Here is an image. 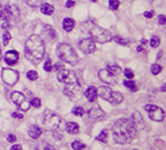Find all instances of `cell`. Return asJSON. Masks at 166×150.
Returning a JSON list of instances; mask_svg holds the SVG:
<instances>
[{
    "instance_id": "cell-4",
    "label": "cell",
    "mask_w": 166,
    "mask_h": 150,
    "mask_svg": "<svg viewBox=\"0 0 166 150\" xmlns=\"http://www.w3.org/2000/svg\"><path fill=\"white\" fill-rule=\"evenodd\" d=\"M63 121L58 114L51 110H45L43 114V125L44 128L49 131H55L57 129L63 130L65 126H62Z\"/></svg>"
},
{
    "instance_id": "cell-22",
    "label": "cell",
    "mask_w": 166,
    "mask_h": 150,
    "mask_svg": "<svg viewBox=\"0 0 166 150\" xmlns=\"http://www.w3.org/2000/svg\"><path fill=\"white\" fill-rule=\"evenodd\" d=\"M40 11H41V13L44 15H52L54 13V6L48 3L42 4L40 6Z\"/></svg>"
},
{
    "instance_id": "cell-34",
    "label": "cell",
    "mask_w": 166,
    "mask_h": 150,
    "mask_svg": "<svg viewBox=\"0 0 166 150\" xmlns=\"http://www.w3.org/2000/svg\"><path fill=\"white\" fill-rule=\"evenodd\" d=\"M162 72V67L159 65V64H153L152 66V75H158V73H160Z\"/></svg>"
},
{
    "instance_id": "cell-46",
    "label": "cell",
    "mask_w": 166,
    "mask_h": 150,
    "mask_svg": "<svg viewBox=\"0 0 166 150\" xmlns=\"http://www.w3.org/2000/svg\"><path fill=\"white\" fill-rule=\"evenodd\" d=\"M143 50H144V48H143V45H139L138 47H137V51H142Z\"/></svg>"
},
{
    "instance_id": "cell-11",
    "label": "cell",
    "mask_w": 166,
    "mask_h": 150,
    "mask_svg": "<svg viewBox=\"0 0 166 150\" xmlns=\"http://www.w3.org/2000/svg\"><path fill=\"white\" fill-rule=\"evenodd\" d=\"M18 79H19V73L16 70L11 69V68H4L2 70V80H3V82L6 84L13 86L17 83Z\"/></svg>"
},
{
    "instance_id": "cell-10",
    "label": "cell",
    "mask_w": 166,
    "mask_h": 150,
    "mask_svg": "<svg viewBox=\"0 0 166 150\" xmlns=\"http://www.w3.org/2000/svg\"><path fill=\"white\" fill-rule=\"evenodd\" d=\"M12 100H13V102L17 105V107H18L19 109L23 110V111H28L29 107H31L29 102L26 101V98L24 97V95L19 92H14L12 93Z\"/></svg>"
},
{
    "instance_id": "cell-33",
    "label": "cell",
    "mask_w": 166,
    "mask_h": 150,
    "mask_svg": "<svg viewBox=\"0 0 166 150\" xmlns=\"http://www.w3.org/2000/svg\"><path fill=\"white\" fill-rule=\"evenodd\" d=\"M11 39H12V35L10 33H6V34H3V36H2V40H3V45H7L9 44V42L11 41Z\"/></svg>"
},
{
    "instance_id": "cell-1",
    "label": "cell",
    "mask_w": 166,
    "mask_h": 150,
    "mask_svg": "<svg viewBox=\"0 0 166 150\" xmlns=\"http://www.w3.org/2000/svg\"><path fill=\"white\" fill-rule=\"evenodd\" d=\"M111 132H113V139L116 143L127 144L135 139L137 129L135 128L130 119L122 118L114 123Z\"/></svg>"
},
{
    "instance_id": "cell-36",
    "label": "cell",
    "mask_w": 166,
    "mask_h": 150,
    "mask_svg": "<svg viewBox=\"0 0 166 150\" xmlns=\"http://www.w3.org/2000/svg\"><path fill=\"white\" fill-rule=\"evenodd\" d=\"M44 70H45V72H48V73L53 70V65H52L51 60H48L45 62V64H44Z\"/></svg>"
},
{
    "instance_id": "cell-28",
    "label": "cell",
    "mask_w": 166,
    "mask_h": 150,
    "mask_svg": "<svg viewBox=\"0 0 166 150\" xmlns=\"http://www.w3.org/2000/svg\"><path fill=\"white\" fill-rule=\"evenodd\" d=\"M26 77H28L29 80L35 81L38 78V73H37V72H35V70H29V72H28V73H26Z\"/></svg>"
},
{
    "instance_id": "cell-48",
    "label": "cell",
    "mask_w": 166,
    "mask_h": 150,
    "mask_svg": "<svg viewBox=\"0 0 166 150\" xmlns=\"http://www.w3.org/2000/svg\"><path fill=\"white\" fill-rule=\"evenodd\" d=\"M2 59V51H1V47H0V61H1Z\"/></svg>"
},
{
    "instance_id": "cell-31",
    "label": "cell",
    "mask_w": 166,
    "mask_h": 150,
    "mask_svg": "<svg viewBox=\"0 0 166 150\" xmlns=\"http://www.w3.org/2000/svg\"><path fill=\"white\" fill-rule=\"evenodd\" d=\"M29 105H32L35 108H39L41 106V100L39 98H34L33 100L29 102Z\"/></svg>"
},
{
    "instance_id": "cell-20",
    "label": "cell",
    "mask_w": 166,
    "mask_h": 150,
    "mask_svg": "<svg viewBox=\"0 0 166 150\" xmlns=\"http://www.w3.org/2000/svg\"><path fill=\"white\" fill-rule=\"evenodd\" d=\"M65 129L68 133L71 134H76L79 132V125L75 122H69L65 124Z\"/></svg>"
},
{
    "instance_id": "cell-27",
    "label": "cell",
    "mask_w": 166,
    "mask_h": 150,
    "mask_svg": "<svg viewBox=\"0 0 166 150\" xmlns=\"http://www.w3.org/2000/svg\"><path fill=\"white\" fill-rule=\"evenodd\" d=\"M71 147H73V149H75V150H83V149H85V145H84L83 143H81V142H79V141L73 142V144H71Z\"/></svg>"
},
{
    "instance_id": "cell-16",
    "label": "cell",
    "mask_w": 166,
    "mask_h": 150,
    "mask_svg": "<svg viewBox=\"0 0 166 150\" xmlns=\"http://www.w3.org/2000/svg\"><path fill=\"white\" fill-rule=\"evenodd\" d=\"M130 121L133 124V126H135V128L138 130H141L144 128V121H143V118L142 115L140 114V112L136 111L133 112V114L132 115V118H130Z\"/></svg>"
},
{
    "instance_id": "cell-29",
    "label": "cell",
    "mask_w": 166,
    "mask_h": 150,
    "mask_svg": "<svg viewBox=\"0 0 166 150\" xmlns=\"http://www.w3.org/2000/svg\"><path fill=\"white\" fill-rule=\"evenodd\" d=\"M96 140L100 142H103V143H106V142H107V133H106V131L101 132V133L96 137Z\"/></svg>"
},
{
    "instance_id": "cell-45",
    "label": "cell",
    "mask_w": 166,
    "mask_h": 150,
    "mask_svg": "<svg viewBox=\"0 0 166 150\" xmlns=\"http://www.w3.org/2000/svg\"><path fill=\"white\" fill-rule=\"evenodd\" d=\"M147 42H148V41L145 40V39H142V40H141V44H142V45H146Z\"/></svg>"
},
{
    "instance_id": "cell-12",
    "label": "cell",
    "mask_w": 166,
    "mask_h": 150,
    "mask_svg": "<svg viewBox=\"0 0 166 150\" xmlns=\"http://www.w3.org/2000/svg\"><path fill=\"white\" fill-rule=\"evenodd\" d=\"M58 80L65 84H71V83H77L78 79H77L76 73L71 70H66V69H61L58 73Z\"/></svg>"
},
{
    "instance_id": "cell-41",
    "label": "cell",
    "mask_w": 166,
    "mask_h": 150,
    "mask_svg": "<svg viewBox=\"0 0 166 150\" xmlns=\"http://www.w3.org/2000/svg\"><path fill=\"white\" fill-rule=\"evenodd\" d=\"M159 23L161 25H164L165 24V16L164 15H160L159 16Z\"/></svg>"
},
{
    "instance_id": "cell-26",
    "label": "cell",
    "mask_w": 166,
    "mask_h": 150,
    "mask_svg": "<svg viewBox=\"0 0 166 150\" xmlns=\"http://www.w3.org/2000/svg\"><path fill=\"white\" fill-rule=\"evenodd\" d=\"M152 47H158L160 45V38L158 36H152L149 41Z\"/></svg>"
},
{
    "instance_id": "cell-35",
    "label": "cell",
    "mask_w": 166,
    "mask_h": 150,
    "mask_svg": "<svg viewBox=\"0 0 166 150\" xmlns=\"http://www.w3.org/2000/svg\"><path fill=\"white\" fill-rule=\"evenodd\" d=\"M24 2H25L26 4H29V6L35 7L40 3V0H24Z\"/></svg>"
},
{
    "instance_id": "cell-32",
    "label": "cell",
    "mask_w": 166,
    "mask_h": 150,
    "mask_svg": "<svg viewBox=\"0 0 166 150\" xmlns=\"http://www.w3.org/2000/svg\"><path fill=\"white\" fill-rule=\"evenodd\" d=\"M119 6H120V1H119V0H110V9H114V11H116V9H118Z\"/></svg>"
},
{
    "instance_id": "cell-42",
    "label": "cell",
    "mask_w": 166,
    "mask_h": 150,
    "mask_svg": "<svg viewBox=\"0 0 166 150\" xmlns=\"http://www.w3.org/2000/svg\"><path fill=\"white\" fill-rule=\"evenodd\" d=\"M65 6H66V7H71V6H75V2H74L73 0H68Z\"/></svg>"
},
{
    "instance_id": "cell-8",
    "label": "cell",
    "mask_w": 166,
    "mask_h": 150,
    "mask_svg": "<svg viewBox=\"0 0 166 150\" xmlns=\"http://www.w3.org/2000/svg\"><path fill=\"white\" fill-rule=\"evenodd\" d=\"M65 96H68L71 100L78 101L82 97V88L81 86L77 83H71V84H66V86L63 89Z\"/></svg>"
},
{
    "instance_id": "cell-40",
    "label": "cell",
    "mask_w": 166,
    "mask_h": 150,
    "mask_svg": "<svg viewBox=\"0 0 166 150\" xmlns=\"http://www.w3.org/2000/svg\"><path fill=\"white\" fill-rule=\"evenodd\" d=\"M7 140H9L10 143H15V142H16V137H15L14 134H9Z\"/></svg>"
},
{
    "instance_id": "cell-23",
    "label": "cell",
    "mask_w": 166,
    "mask_h": 150,
    "mask_svg": "<svg viewBox=\"0 0 166 150\" xmlns=\"http://www.w3.org/2000/svg\"><path fill=\"white\" fill-rule=\"evenodd\" d=\"M123 83H124L125 87L129 88V90H132L133 92H137L138 87H137V85H136V83H135V82H133V81H130V80H125Z\"/></svg>"
},
{
    "instance_id": "cell-18",
    "label": "cell",
    "mask_w": 166,
    "mask_h": 150,
    "mask_svg": "<svg viewBox=\"0 0 166 150\" xmlns=\"http://www.w3.org/2000/svg\"><path fill=\"white\" fill-rule=\"evenodd\" d=\"M85 97L87 98V100L90 102H94L96 101L98 97V93H97V89H96L94 86H91V87L87 88V90L85 92Z\"/></svg>"
},
{
    "instance_id": "cell-30",
    "label": "cell",
    "mask_w": 166,
    "mask_h": 150,
    "mask_svg": "<svg viewBox=\"0 0 166 150\" xmlns=\"http://www.w3.org/2000/svg\"><path fill=\"white\" fill-rule=\"evenodd\" d=\"M114 40H115V42H117L118 44H121V45H127L128 44V40L121 38V37H119V36L114 37Z\"/></svg>"
},
{
    "instance_id": "cell-38",
    "label": "cell",
    "mask_w": 166,
    "mask_h": 150,
    "mask_svg": "<svg viewBox=\"0 0 166 150\" xmlns=\"http://www.w3.org/2000/svg\"><path fill=\"white\" fill-rule=\"evenodd\" d=\"M153 14H155V12H153V11L145 12V13H144V16L146 17V18L150 19V18H152V17H153Z\"/></svg>"
},
{
    "instance_id": "cell-21",
    "label": "cell",
    "mask_w": 166,
    "mask_h": 150,
    "mask_svg": "<svg viewBox=\"0 0 166 150\" xmlns=\"http://www.w3.org/2000/svg\"><path fill=\"white\" fill-rule=\"evenodd\" d=\"M75 28V20L71 18H65L63 20V28L66 32L73 31V28Z\"/></svg>"
},
{
    "instance_id": "cell-2",
    "label": "cell",
    "mask_w": 166,
    "mask_h": 150,
    "mask_svg": "<svg viewBox=\"0 0 166 150\" xmlns=\"http://www.w3.org/2000/svg\"><path fill=\"white\" fill-rule=\"evenodd\" d=\"M45 55V44L38 35H32L25 42V57L33 64H39Z\"/></svg>"
},
{
    "instance_id": "cell-50",
    "label": "cell",
    "mask_w": 166,
    "mask_h": 150,
    "mask_svg": "<svg viewBox=\"0 0 166 150\" xmlns=\"http://www.w3.org/2000/svg\"><path fill=\"white\" fill-rule=\"evenodd\" d=\"M135 150H138V149H135Z\"/></svg>"
},
{
    "instance_id": "cell-7",
    "label": "cell",
    "mask_w": 166,
    "mask_h": 150,
    "mask_svg": "<svg viewBox=\"0 0 166 150\" xmlns=\"http://www.w3.org/2000/svg\"><path fill=\"white\" fill-rule=\"evenodd\" d=\"M90 34L91 36V39H93L95 42L106 43V42H110V40H113V36H111L110 32L100 28V26L98 25L91 26L90 28Z\"/></svg>"
},
{
    "instance_id": "cell-43",
    "label": "cell",
    "mask_w": 166,
    "mask_h": 150,
    "mask_svg": "<svg viewBox=\"0 0 166 150\" xmlns=\"http://www.w3.org/2000/svg\"><path fill=\"white\" fill-rule=\"evenodd\" d=\"M62 67H63V66L61 65L60 63H57L55 66H53V68H54V69H56V70H61V69H62Z\"/></svg>"
},
{
    "instance_id": "cell-13",
    "label": "cell",
    "mask_w": 166,
    "mask_h": 150,
    "mask_svg": "<svg viewBox=\"0 0 166 150\" xmlns=\"http://www.w3.org/2000/svg\"><path fill=\"white\" fill-rule=\"evenodd\" d=\"M79 48L83 51L84 54H93L94 51L97 50L96 42L91 38H85L79 42Z\"/></svg>"
},
{
    "instance_id": "cell-5",
    "label": "cell",
    "mask_w": 166,
    "mask_h": 150,
    "mask_svg": "<svg viewBox=\"0 0 166 150\" xmlns=\"http://www.w3.org/2000/svg\"><path fill=\"white\" fill-rule=\"evenodd\" d=\"M97 93L100 98L108 101L114 105H118L123 102V96L118 92H113L107 86H100L97 88Z\"/></svg>"
},
{
    "instance_id": "cell-19",
    "label": "cell",
    "mask_w": 166,
    "mask_h": 150,
    "mask_svg": "<svg viewBox=\"0 0 166 150\" xmlns=\"http://www.w3.org/2000/svg\"><path fill=\"white\" fill-rule=\"evenodd\" d=\"M28 132H29V136L31 137L32 139H38V137L41 136L42 130L39 128L38 126H36V125H32L29 128Z\"/></svg>"
},
{
    "instance_id": "cell-47",
    "label": "cell",
    "mask_w": 166,
    "mask_h": 150,
    "mask_svg": "<svg viewBox=\"0 0 166 150\" xmlns=\"http://www.w3.org/2000/svg\"><path fill=\"white\" fill-rule=\"evenodd\" d=\"M44 150H55V149H54V148H53V147H52V146H48V147H46V148L44 149Z\"/></svg>"
},
{
    "instance_id": "cell-14",
    "label": "cell",
    "mask_w": 166,
    "mask_h": 150,
    "mask_svg": "<svg viewBox=\"0 0 166 150\" xmlns=\"http://www.w3.org/2000/svg\"><path fill=\"white\" fill-rule=\"evenodd\" d=\"M99 78L105 84H110V85H115L117 83V76L114 75L113 73H110L107 69H101L99 72Z\"/></svg>"
},
{
    "instance_id": "cell-3",
    "label": "cell",
    "mask_w": 166,
    "mask_h": 150,
    "mask_svg": "<svg viewBox=\"0 0 166 150\" xmlns=\"http://www.w3.org/2000/svg\"><path fill=\"white\" fill-rule=\"evenodd\" d=\"M57 55L61 60L71 65H76L79 61L76 51L66 43L59 44L58 47H57Z\"/></svg>"
},
{
    "instance_id": "cell-49",
    "label": "cell",
    "mask_w": 166,
    "mask_h": 150,
    "mask_svg": "<svg viewBox=\"0 0 166 150\" xmlns=\"http://www.w3.org/2000/svg\"><path fill=\"white\" fill-rule=\"evenodd\" d=\"M91 1H93V2H97V0H91Z\"/></svg>"
},
{
    "instance_id": "cell-17",
    "label": "cell",
    "mask_w": 166,
    "mask_h": 150,
    "mask_svg": "<svg viewBox=\"0 0 166 150\" xmlns=\"http://www.w3.org/2000/svg\"><path fill=\"white\" fill-rule=\"evenodd\" d=\"M18 60H19V54L16 51H9L4 55V61L9 65L16 64L18 62Z\"/></svg>"
},
{
    "instance_id": "cell-9",
    "label": "cell",
    "mask_w": 166,
    "mask_h": 150,
    "mask_svg": "<svg viewBox=\"0 0 166 150\" xmlns=\"http://www.w3.org/2000/svg\"><path fill=\"white\" fill-rule=\"evenodd\" d=\"M145 110L147 111L148 117L156 122H162L165 118V112L162 108L155 106V105H146L144 107Z\"/></svg>"
},
{
    "instance_id": "cell-6",
    "label": "cell",
    "mask_w": 166,
    "mask_h": 150,
    "mask_svg": "<svg viewBox=\"0 0 166 150\" xmlns=\"http://www.w3.org/2000/svg\"><path fill=\"white\" fill-rule=\"evenodd\" d=\"M0 19L3 22H16L20 19V11L17 6H0Z\"/></svg>"
},
{
    "instance_id": "cell-44",
    "label": "cell",
    "mask_w": 166,
    "mask_h": 150,
    "mask_svg": "<svg viewBox=\"0 0 166 150\" xmlns=\"http://www.w3.org/2000/svg\"><path fill=\"white\" fill-rule=\"evenodd\" d=\"M11 150H22V148L20 145H14V146L11 148Z\"/></svg>"
},
{
    "instance_id": "cell-15",
    "label": "cell",
    "mask_w": 166,
    "mask_h": 150,
    "mask_svg": "<svg viewBox=\"0 0 166 150\" xmlns=\"http://www.w3.org/2000/svg\"><path fill=\"white\" fill-rule=\"evenodd\" d=\"M87 114H88L90 120L93 122L102 121V120L105 119V117H106L105 112H104L100 107H93L90 111L87 112Z\"/></svg>"
},
{
    "instance_id": "cell-25",
    "label": "cell",
    "mask_w": 166,
    "mask_h": 150,
    "mask_svg": "<svg viewBox=\"0 0 166 150\" xmlns=\"http://www.w3.org/2000/svg\"><path fill=\"white\" fill-rule=\"evenodd\" d=\"M71 112H73V114L75 115H78V117H83L84 114H85V110L83 109L82 107H74L73 110H71Z\"/></svg>"
},
{
    "instance_id": "cell-39",
    "label": "cell",
    "mask_w": 166,
    "mask_h": 150,
    "mask_svg": "<svg viewBox=\"0 0 166 150\" xmlns=\"http://www.w3.org/2000/svg\"><path fill=\"white\" fill-rule=\"evenodd\" d=\"M12 117L16 118V119H20V120L23 119V114H19V112H13V114H12Z\"/></svg>"
},
{
    "instance_id": "cell-24",
    "label": "cell",
    "mask_w": 166,
    "mask_h": 150,
    "mask_svg": "<svg viewBox=\"0 0 166 150\" xmlns=\"http://www.w3.org/2000/svg\"><path fill=\"white\" fill-rule=\"evenodd\" d=\"M107 70H110V73H113L114 75H119L121 73V68L116 64H108L107 65Z\"/></svg>"
},
{
    "instance_id": "cell-37",
    "label": "cell",
    "mask_w": 166,
    "mask_h": 150,
    "mask_svg": "<svg viewBox=\"0 0 166 150\" xmlns=\"http://www.w3.org/2000/svg\"><path fill=\"white\" fill-rule=\"evenodd\" d=\"M124 75H125V77L128 78V79H133V76H135L133 73V70L129 69V68H126V69L124 70Z\"/></svg>"
}]
</instances>
